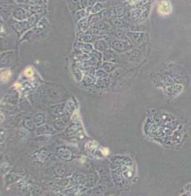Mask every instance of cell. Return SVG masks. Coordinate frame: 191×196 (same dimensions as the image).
Listing matches in <instances>:
<instances>
[{"label": "cell", "mask_w": 191, "mask_h": 196, "mask_svg": "<svg viewBox=\"0 0 191 196\" xmlns=\"http://www.w3.org/2000/svg\"><path fill=\"white\" fill-rule=\"evenodd\" d=\"M11 73L9 72V71H5L2 72V79H8V78L10 77Z\"/></svg>", "instance_id": "obj_2"}, {"label": "cell", "mask_w": 191, "mask_h": 196, "mask_svg": "<svg viewBox=\"0 0 191 196\" xmlns=\"http://www.w3.org/2000/svg\"><path fill=\"white\" fill-rule=\"evenodd\" d=\"M158 11L161 15H168L173 11L172 4L170 3V2L166 1V0L162 1L158 5Z\"/></svg>", "instance_id": "obj_1"}, {"label": "cell", "mask_w": 191, "mask_h": 196, "mask_svg": "<svg viewBox=\"0 0 191 196\" xmlns=\"http://www.w3.org/2000/svg\"><path fill=\"white\" fill-rule=\"evenodd\" d=\"M25 75H28V76H30V75H32V73H33V72H32V70L31 68H29V69H28V70H26V71H25Z\"/></svg>", "instance_id": "obj_3"}]
</instances>
